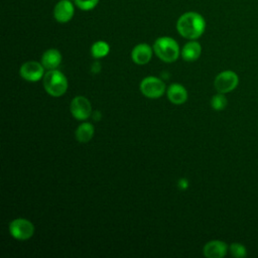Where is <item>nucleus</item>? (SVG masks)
Instances as JSON below:
<instances>
[{
  "label": "nucleus",
  "mask_w": 258,
  "mask_h": 258,
  "mask_svg": "<svg viewBox=\"0 0 258 258\" xmlns=\"http://www.w3.org/2000/svg\"><path fill=\"white\" fill-rule=\"evenodd\" d=\"M176 29L182 37L194 40L204 33L206 29V20L198 12H185L178 18Z\"/></svg>",
  "instance_id": "1"
},
{
  "label": "nucleus",
  "mask_w": 258,
  "mask_h": 258,
  "mask_svg": "<svg viewBox=\"0 0 258 258\" xmlns=\"http://www.w3.org/2000/svg\"><path fill=\"white\" fill-rule=\"evenodd\" d=\"M153 50L155 54L165 62H172L176 60L179 55L178 43L169 36L158 37L153 44Z\"/></svg>",
  "instance_id": "2"
},
{
  "label": "nucleus",
  "mask_w": 258,
  "mask_h": 258,
  "mask_svg": "<svg viewBox=\"0 0 258 258\" xmlns=\"http://www.w3.org/2000/svg\"><path fill=\"white\" fill-rule=\"evenodd\" d=\"M43 87L52 97H60L68 89L67 78L56 70H49L43 77Z\"/></svg>",
  "instance_id": "3"
},
{
  "label": "nucleus",
  "mask_w": 258,
  "mask_h": 258,
  "mask_svg": "<svg viewBox=\"0 0 258 258\" xmlns=\"http://www.w3.org/2000/svg\"><path fill=\"white\" fill-rule=\"evenodd\" d=\"M9 232L11 236L17 240H27L32 237L34 226L30 221L18 218L9 224Z\"/></svg>",
  "instance_id": "4"
},
{
  "label": "nucleus",
  "mask_w": 258,
  "mask_h": 258,
  "mask_svg": "<svg viewBox=\"0 0 258 258\" xmlns=\"http://www.w3.org/2000/svg\"><path fill=\"white\" fill-rule=\"evenodd\" d=\"M239 84L238 75L233 71H224L220 73L215 81L214 86L219 93L226 94L232 92Z\"/></svg>",
  "instance_id": "5"
},
{
  "label": "nucleus",
  "mask_w": 258,
  "mask_h": 258,
  "mask_svg": "<svg viewBox=\"0 0 258 258\" xmlns=\"http://www.w3.org/2000/svg\"><path fill=\"white\" fill-rule=\"evenodd\" d=\"M141 93L149 99L159 98L165 91L164 83L155 77H147L140 84Z\"/></svg>",
  "instance_id": "6"
},
{
  "label": "nucleus",
  "mask_w": 258,
  "mask_h": 258,
  "mask_svg": "<svg viewBox=\"0 0 258 258\" xmlns=\"http://www.w3.org/2000/svg\"><path fill=\"white\" fill-rule=\"evenodd\" d=\"M70 110L76 119L86 120L91 115L92 107L90 101L87 98L83 96H77L72 100Z\"/></svg>",
  "instance_id": "7"
},
{
  "label": "nucleus",
  "mask_w": 258,
  "mask_h": 258,
  "mask_svg": "<svg viewBox=\"0 0 258 258\" xmlns=\"http://www.w3.org/2000/svg\"><path fill=\"white\" fill-rule=\"evenodd\" d=\"M75 14V6L72 0H60L53 8V17L59 23L69 22Z\"/></svg>",
  "instance_id": "8"
},
{
  "label": "nucleus",
  "mask_w": 258,
  "mask_h": 258,
  "mask_svg": "<svg viewBox=\"0 0 258 258\" xmlns=\"http://www.w3.org/2000/svg\"><path fill=\"white\" fill-rule=\"evenodd\" d=\"M44 67L37 61H26L20 68V76L28 82H37L43 76Z\"/></svg>",
  "instance_id": "9"
},
{
  "label": "nucleus",
  "mask_w": 258,
  "mask_h": 258,
  "mask_svg": "<svg viewBox=\"0 0 258 258\" xmlns=\"http://www.w3.org/2000/svg\"><path fill=\"white\" fill-rule=\"evenodd\" d=\"M228 246L220 240L208 242L204 247V255L208 258H222L227 254Z\"/></svg>",
  "instance_id": "10"
},
{
  "label": "nucleus",
  "mask_w": 258,
  "mask_h": 258,
  "mask_svg": "<svg viewBox=\"0 0 258 258\" xmlns=\"http://www.w3.org/2000/svg\"><path fill=\"white\" fill-rule=\"evenodd\" d=\"M152 56V48L147 43H139L132 49V60L137 64L147 63Z\"/></svg>",
  "instance_id": "11"
},
{
  "label": "nucleus",
  "mask_w": 258,
  "mask_h": 258,
  "mask_svg": "<svg viewBox=\"0 0 258 258\" xmlns=\"http://www.w3.org/2000/svg\"><path fill=\"white\" fill-rule=\"evenodd\" d=\"M61 62V54L55 48L45 50L41 56V64L46 70H55Z\"/></svg>",
  "instance_id": "12"
},
{
  "label": "nucleus",
  "mask_w": 258,
  "mask_h": 258,
  "mask_svg": "<svg viewBox=\"0 0 258 258\" xmlns=\"http://www.w3.org/2000/svg\"><path fill=\"white\" fill-rule=\"evenodd\" d=\"M167 98L171 103L180 105L186 101L187 92L183 86L179 84H172L167 89Z\"/></svg>",
  "instance_id": "13"
},
{
  "label": "nucleus",
  "mask_w": 258,
  "mask_h": 258,
  "mask_svg": "<svg viewBox=\"0 0 258 258\" xmlns=\"http://www.w3.org/2000/svg\"><path fill=\"white\" fill-rule=\"evenodd\" d=\"M201 53H202V46L195 39L185 43L181 49V56L186 61H194L198 59Z\"/></svg>",
  "instance_id": "14"
},
{
  "label": "nucleus",
  "mask_w": 258,
  "mask_h": 258,
  "mask_svg": "<svg viewBox=\"0 0 258 258\" xmlns=\"http://www.w3.org/2000/svg\"><path fill=\"white\" fill-rule=\"evenodd\" d=\"M94 135V126L91 123L85 122L79 125L76 130V138L80 142H88Z\"/></svg>",
  "instance_id": "15"
},
{
  "label": "nucleus",
  "mask_w": 258,
  "mask_h": 258,
  "mask_svg": "<svg viewBox=\"0 0 258 258\" xmlns=\"http://www.w3.org/2000/svg\"><path fill=\"white\" fill-rule=\"evenodd\" d=\"M110 51V46L106 41L98 40L93 43L91 47V53L96 58H101L106 56Z\"/></svg>",
  "instance_id": "16"
},
{
  "label": "nucleus",
  "mask_w": 258,
  "mask_h": 258,
  "mask_svg": "<svg viewBox=\"0 0 258 258\" xmlns=\"http://www.w3.org/2000/svg\"><path fill=\"white\" fill-rule=\"evenodd\" d=\"M228 104V100L227 98L224 96V94L222 93H219L215 96H213L212 100H211V106L213 109L217 110V111H220V110H223L226 108Z\"/></svg>",
  "instance_id": "17"
},
{
  "label": "nucleus",
  "mask_w": 258,
  "mask_h": 258,
  "mask_svg": "<svg viewBox=\"0 0 258 258\" xmlns=\"http://www.w3.org/2000/svg\"><path fill=\"white\" fill-rule=\"evenodd\" d=\"M74 3L81 10L89 11L98 5L99 0H74Z\"/></svg>",
  "instance_id": "18"
},
{
  "label": "nucleus",
  "mask_w": 258,
  "mask_h": 258,
  "mask_svg": "<svg viewBox=\"0 0 258 258\" xmlns=\"http://www.w3.org/2000/svg\"><path fill=\"white\" fill-rule=\"evenodd\" d=\"M230 252H231L232 256H234L236 258H243L247 255L245 246L240 243H232L230 245Z\"/></svg>",
  "instance_id": "19"
}]
</instances>
